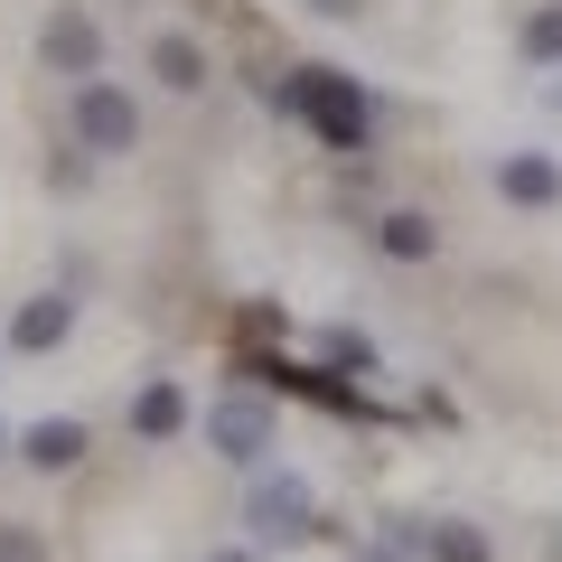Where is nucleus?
Wrapping results in <instances>:
<instances>
[{
  "mask_svg": "<svg viewBox=\"0 0 562 562\" xmlns=\"http://www.w3.org/2000/svg\"><path fill=\"white\" fill-rule=\"evenodd\" d=\"M281 103H291L328 150H366V140H375V103H366V85L338 76V66H301V76L281 85Z\"/></svg>",
  "mask_w": 562,
  "mask_h": 562,
  "instance_id": "obj_1",
  "label": "nucleus"
},
{
  "mask_svg": "<svg viewBox=\"0 0 562 562\" xmlns=\"http://www.w3.org/2000/svg\"><path fill=\"white\" fill-rule=\"evenodd\" d=\"M76 150H94V160L140 150V103L122 94L113 76H85V85H76Z\"/></svg>",
  "mask_w": 562,
  "mask_h": 562,
  "instance_id": "obj_2",
  "label": "nucleus"
},
{
  "mask_svg": "<svg viewBox=\"0 0 562 562\" xmlns=\"http://www.w3.org/2000/svg\"><path fill=\"white\" fill-rule=\"evenodd\" d=\"M206 441H216V460L262 469V460H272V394H254V384L216 394V413H206Z\"/></svg>",
  "mask_w": 562,
  "mask_h": 562,
  "instance_id": "obj_3",
  "label": "nucleus"
},
{
  "mask_svg": "<svg viewBox=\"0 0 562 562\" xmlns=\"http://www.w3.org/2000/svg\"><path fill=\"white\" fill-rule=\"evenodd\" d=\"M244 525H254L262 553H272V543H301V535H319V497H310L301 479H254V497H244Z\"/></svg>",
  "mask_w": 562,
  "mask_h": 562,
  "instance_id": "obj_4",
  "label": "nucleus"
},
{
  "mask_svg": "<svg viewBox=\"0 0 562 562\" xmlns=\"http://www.w3.org/2000/svg\"><path fill=\"white\" fill-rule=\"evenodd\" d=\"M38 57H47V76H103V29L85 20L76 0H66V10H47V29H38Z\"/></svg>",
  "mask_w": 562,
  "mask_h": 562,
  "instance_id": "obj_5",
  "label": "nucleus"
},
{
  "mask_svg": "<svg viewBox=\"0 0 562 562\" xmlns=\"http://www.w3.org/2000/svg\"><path fill=\"white\" fill-rule=\"evenodd\" d=\"M497 198L506 206H562V160H543V150L497 160Z\"/></svg>",
  "mask_w": 562,
  "mask_h": 562,
  "instance_id": "obj_6",
  "label": "nucleus"
},
{
  "mask_svg": "<svg viewBox=\"0 0 562 562\" xmlns=\"http://www.w3.org/2000/svg\"><path fill=\"white\" fill-rule=\"evenodd\" d=\"M375 254L384 262H431V254H441V225L422 216V206H384V216H375Z\"/></svg>",
  "mask_w": 562,
  "mask_h": 562,
  "instance_id": "obj_7",
  "label": "nucleus"
},
{
  "mask_svg": "<svg viewBox=\"0 0 562 562\" xmlns=\"http://www.w3.org/2000/svg\"><path fill=\"white\" fill-rule=\"evenodd\" d=\"M132 431H140L150 450H160V441H179V431H188V394H179L169 375H150V384L132 394Z\"/></svg>",
  "mask_w": 562,
  "mask_h": 562,
  "instance_id": "obj_8",
  "label": "nucleus"
},
{
  "mask_svg": "<svg viewBox=\"0 0 562 562\" xmlns=\"http://www.w3.org/2000/svg\"><path fill=\"white\" fill-rule=\"evenodd\" d=\"M66 328H76V301L66 291H38V301L10 319V347H29V357H47V347H66Z\"/></svg>",
  "mask_w": 562,
  "mask_h": 562,
  "instance_id": "obj_9",
  "label": "nucleus"
},
{
  "mask_svg": "<svg viewBox=\"0 0 562 562\" xmlns=\"http://www.w3.org/2000/svg\"><path fill=\"white\" fill-rule=\"evenodd\" d=\"M150 76H160L169 94H198L206 85V47L188 38V29H160V38H150Z\"/></svg>",
  "mask_w": 562,
  "mask_h": 562,
  "instance_id": "obj_10",
  "label": "nucleus"
},
{
  "mask_svg": "<svg viewBox=\"0 0 562 562\" xmlns=\"http://www.w3.org/2000/svg\"><path fill=\"white\" fill-rule=\"evenodd\" d=\"M20 460L29 469H76L85 460V422H29V431H20Z\"/></svg>",
  "mask_w": 562,
  "mask_h": 562,
  "instance_id": "obj_11",
  "label": "nucleus"
},
{
  "mask_svg": "<svg viewBox=\"0 0 562 562\" xmlns=\"http://www.w3.org/2000/svg\"><path fill=\"white\" fill-rule=\"evenodd\" d=\"M422 553H431V562H497V543H487V525L441 516V525H422Z\"/></svg>",
  "mask_w": 562,
  "mask_h": 562,
  "instance_id": "obj_12",
  "label": "nucleus"
},
{
  "mask_svg": "<svg viewBox=\"0 0 562 562\" xmlns=\"http://www.w3.org/2000/svg\"><path fill=\"white\" fill-rule=\"evenodd\" d=\"M525 57H535V66H562V0H543L535 20H525Z\"/></svg>",
  "mask_w": 562,
  "mask_h": 562,
  "instance_id": "obj_13",
  "label": "nucleus"
},
{
  "mask_svg": "<svg viewBox=\"0 0 562 562\" xmlns=\"http://www.w3.org/2000/svg\"><path fill=\"white\" fill-rule=\"evenodd\" d=\"M0 562H47V543L29 525H0Z\"/></svg>",
  "mask_w": 562,
  "mask_h": 562,
  "instance_id": "obj_14",
  "label": "nucleus"
},
{
  "mask_svg": "<svg viewBox=\"0 0 562 562\" xmlns=\"http://www.w3.org/2000/svg\"><path fill=\"white\" fill-rule=\"evenodd\" d=\"M206 562H262V543H225V553H206Z\"/></svg>",
  "mask_w": 562,
  "mask_h": 562,
  "instance_id": "obj_15",
  "label": "nucleus"
},
{
  "mask_svg": "<svg viewBox=\"0 0 562 562\" xmlns=\"http://www.w3.org/2000/svg\"><path fill=\"white\" fill-rule=\"evenodd\" d=\"M310 10H319V20H347V10H357V0H310Z\"/></svg>",
  "mask_w": 562,
  "mask_h": 562,
  "instance_id": "obj_16",
  "label": "nucleus"
},
{
  "mask_svg": "<svg viewBox=\"0 0 562 562\" xmlns=\"http://www.w3.org/2000/svg\"><path fill=\"white\" fill-rule=\"evenodd\" d=\"M0 450H10V431H0Z\"/></svg>",
  "mask_w": 562,
  "mask_h": 562,
  "instance_id": "obj_17",
  "label": "nucleus"
}]
</instances>
